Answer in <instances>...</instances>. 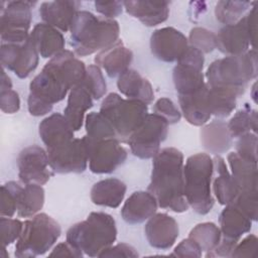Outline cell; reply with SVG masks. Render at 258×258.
I'll list each match as a JSON object with an SVG mask.
<instances>
[{
    "instance_id": "5",
    "label": "cell",
    "mask_w": 258,
    "mask_h": 258,
    "mask_svg": "<svg viewBox=\"0 0 258 258\" xmlns=\"http://www.w3.org/2000/svg\"><path fill=\"white\" fill-rule=\"evenodd\" d=\"M117 238L114 218L103 212L91 213L85 221L73 225L67 232V242L90 257H99Z\"/></svg>"
},
{
    "instance_id": "1",
    "label": "cell",
    "mask_w": 258,
    "mask_h": 258,
    "mask_svg": "<svg viewBox=\"0 0 258 258\" xmlns=\"http://www.w3.org/2000/svg\"><path fill=\"white\" fill-rule=\"evenodd\" d=\"M87 67L71 50H62L51 57L29 84L27 108L30 115L39 117L49 113L53 105L62 101L79 85Z\"/></svg>"
},
{
    "instance_id": "3",
    "label": "cell",
    "mask_w": 258,
    "mask_h": 258,
    "mask_svg": "<svg viewBox=\"0 0 258 258\" xmlns=\"http://www.w3.org/2000/svg\"><path fill=\"white\" fill-rule=\"evenodd\" d=\"M71 45L76 54L90 55L111 46L119 39L120 27L115 19L98 17L79 10L71 24Z\"/></svg>"
},
{
    "instance_id": "12",
    "label": "cell",
    "mask_w": 258,
    "mask_h": 258,
    "mask_svg": "<svg viewBox=\"0 0 258 258\" xmlns=\"http://www.w3.org/2000/svg\"><path fill=\"white\" fill-rule=\"evenodd\" d=\"M49 165L56 173H81L87 168L89 155L85 136L46 149Z\"/></svg>"
},
{
    "instance_id": "23",
    "label": "cell",
    "mask_w": 258,
    "mask_h": 258,
    "mask_svg": "<svg viewBox=\"0 0 258 258\" xmlns=\"http://www.w3.org/2000/svg\"><path fill=\"white\" fill-rule=\"evenodd\" d=\"M38 132L46 149L59 146L75 138L74 129L64 115L59 113H53L44 118L39 124Z\"/></svg>"
},
{
    "instance_id": "28",
    "label": "cell",
    "mask_w": 258,
    "mask_h": 258,
    "mask_svg": "<svg viewBox=\"0 0 258 258\" xmlns=\"http://www.w3.org/2000/svg\"><path fill=\"white\" fill-rule=\"evenodd\" d=\"M252 220L235 204H230L221 212L219 223L222 237L239 241L252 228Z\"/></svg>"
},
{
    "instance_id": "15",
    "label": "cell",
    "mask_w": 258,
    "mask_h": 258,
    "mask_svg": "<svg viewBox=\"0 0 258 258\" xmlns=\"http://www.w3.org/2000/svg\"><path fill=\"white\" fill-rule=\"evenodd\" d=\"M0 59L3 69L13 72L18 78H27L38 66L39 53L29 38L20 43H2Z\"/></svg>"
},
{
    "instance_id": "47",
    "label": "cell",
    "mask_w": 258,
    "mask_h": 258,
    "mask_svg": "<svg viewBox=\"0 0 258 258\" xmlns=\"http://www.w3.org/2000/svg\"><path fill=\"white\" fill-rule=\"evenodd\" d=\"M170 255L176 257H201L203 255V251L192 239L187 237L174 248Z\"/></svg>"
},
{
    "instance_id": "16",
    "label": "cell",
    "mask_w": 258,
    "mask_h": 258,
    "mask_svg": "<svg viewBox=\"0 0 258 258\" xmlns=\"http://www.w3.org/2000/svg\"><path fill=\"white\" fill-rule=\"evenodd\" d=\"M246 14L236 23L225 25L216 34V48L221 52L237 55L248 51L250 45L255 48L256 32L250 28Z\"/></svg>"
},
{
    "instance_id": "39",
    "label": "cell",
    "mask_w": 258,
    "mask_h": 258,
    "mask_svg": "<svg viewBox=\"0 0 258 258\" xmlns=\"http://www.w3.org/2000/svg\"><path fill=\"white\" fill-rule=\"evenodd\" d=\"M81 84L89 92L93 100H100L106 94V81L101 69L96 64H90L87 68L85 77Z\"/></svg>"
},
{
    "instance_id": "4",
    "label": "cell",
    "mask_w": 258,
    "mask_h": 258,
    "mask_svg": "<svg viewBox=\"0 0 258 258\" xmlns=\"http://www.w3.org/2000/svg\"><path fill=\"white\" fill-rule=\"evenodd\" d=\"M256 49L237 55H227L214 60L206 72L207 84L211 88L224 90L237 98L243 95L250 81L258 74Z\"/></svg>"
},
{
    "instance_id": "34",
    "label": "cell",
    "mask_w": 258,
    "mask_h": 258,
    "mask_svg": "<svg viewBox=\"0 0 258 258\" xmlns=\"http://www.w3.org/2000/svg\"><path fill=\"white\" fill-rule=\"evenodd\" d=\"M258 116L257 111L252 109L248 104L237 111L227 124L232 138H239L249 132H257Z\"/></svg>"
},
{
    "instance_id": "49",
    "label": "cell",
    "mask_w": 258,
    "mask_h": 258,
    "mask_svg": "<svg viewBox=\"0 0 258 258\" xmlns=\"http://www.w3.org/2000/svg\"><path fill=\"white\" fill-rule=\"evenodd\" d=\"M99 257H138V253L134 247L126 243H120L115 246H111L103 251Z\"/></svg>"
},
{
    "instance_id": "9",
    "label": "cell",
    "mask_w": 258,
    "mask_h": 258,
    "mask_svg": "<svg viewBox=\"0 0 258 258\" xmlns=\"http://www.w3.org/2000/svg\"><path fill=\"white\" fill-rule=\"evenodd\" d=\"M168 125L161 116L148 114L127 141L132 154L141 159L153 158L160 150V144L167 137Z\"/></svg>"
},
{
    "instance_id": "30",
    "label": "cell",
    "mask_w": 258,
    "mask_h": 258,
    "mask_svg": "<svg viewBox=\"0 0 258 258\" xmlns=\"http://www.w3.org/2000/svg\"><path fill=\"white\" fill-rule=\"evenodd\" d=\"M217 176L213 182V191L219 204L227 206L233 204L239 195V186L229 171L225 159L216 155L213 159Z\"/></svg>"
},
{
    "instance_id": "14",
    "label": "cell",
    "mask_w": 258,
    "mask_h": 258,
    "mask_svg": "<svg viewBox=\"0 0 258 258\" xmlns=\"http://www.w3.org/2000/svg\"><path fill=\"white\" fill-rule=\"evenodd\" d=\"M18 177L23 184H45L53 172L49 165L47 151L38 145L23 148L17 157Z\"/></svg>"
},
{
    "instance_id": "45",
    "label": "cell",
    "mask_w": 258,
    "mask_h": 258,
    "mask_svg": "<svg viewBox=\"0 0 258 258\" xmlns=\"http://www.w3.org/2000/svg\"><path fill=\"white\" fill-rule=\"evenodd\" d=\"M257 242L258 239L255 235L250 234L245 237L242 241H239L234 248L231 257H254L255 252L257 250Z\"/></svg>"
},
{
    "instance_id": "21",
    "label": "cell",
    "mask_w": 258,
    "mask_h": 258,
    "mask_svg": "<svg viewBox=\"0 0 258 258\" xmlns=\"http://www.w3.org/2000/svg\"><path fill=\"white\" fill-rule=\"evenodd\" d=\"M133 59L132 51L121 40L101 50L95 56V63L110 78H116L129 69Z\"/></svg>"
},
{
    "instance_id": "31",
    "label": "cell",
    "mask_w": 258,
    "mask_h": 258,
    "mask_svg": "<svg viewBox=\"0 0 258 258\" xmlns=\"http://www.w3.org/2000/svg\"><path fill=\"white\" fill-rule=\"evenodd\" d=\"M126 189L122 180L116 177L105 178L92 186L91 200L97 206L116 209L123 202Z\"/></svg>"
},
{
    "instance_id": "41",
    "label": "cell",
    "mask_w": 258,
    "mask_h": 258,
    "mask_svg": "<svg viewBox=\"0 0 258 258\" xmlns=\"http://www.w3.org/2000/svg\"><path fill=\"white\" fill-rule=\"evenodd\" d=\"M188 44L203 54L210 53L216 48V34L204 27H195L188 35Z\"/></svg>"
},
{
    "instance_id": "29",
    "label": "cell",
    "mask_w": 258,
    "mask_h": 258,
    "mask_svg": "<svg viewBox=\"0 0 258 258\" xmlns=\"http://www.w3.org/2000/svg\"><path fill=\"white\" fill-rule=\"evenodd\" d=\"M200 136L204 148L215 155L228 151L233 143L227 123L223 120H214L205 124Z\"/></svg>"
},
{
    "instance_id": "8",
    "label": "cell",
    "mask_w": 258,
    "mask_h": 258,
    "mask_svg": "<svg viewBox=\"0 0 258 258\" xmlns=\"http://www.w3.org/2000/svg\"><path fill=\"white\" fill-rule=\"evenodd\" d=\"M100 113L110 121L118 140L127 143L131 134L148 115V108L141 101L124 99L116 93H110L103 100Z\"/></svg>"
},
{
    "instance_id": "35",
    "label": "cell",
    "mask_w": 258,
    "mask_h": 258,
    "mask_svg": "<svg viewBox=\"0 0 258 258\" xmlns=\"http://www.w3.org/2000/svg\"><path fill=\"white\" fill-rule=\"evenodd\" d=\"M208 103L212 116L225 118L236 108L237 97L230 92L211 88L208 85Z\"/></svg>"
},
{
    "instance_id": "33",
    "label": "cell",
    "mask_w": 258,
    "mask_h": 258,
    "mask_svg": "<svg viewBox=\"0 0 258 258\" xmlns=\"http://www.w3.org/2000/svg\"><path fill=\"white\" fill-rule=\"evenodd\" d=\"M44 205V189L40 184L26 183L22 186L17 204V215L22 218H31Z\"/></svg>"
},
{
    "instance_id": "32",
    "label": "cell",
    "mask_w": 258,
    "mask_h": 258,
    "mask_svg": "<svg viewBox=\"0 0 258 258\" xmlns=\"http://www.w3.org/2000/svg\"><path fill=\"white\" fill-rule=\"evenodd\" d=\"M92 107L93 98L81 83L70 91L63 115L74 131H79L82 128L85 113Z\"/></svg>"
},
{
    "instance_id": "25",
    "label": "cell",
    "mask_w": 258,
    "mask_h": 258,
    "mask_svg": "<svg viewBox=\"0 0 258 258\" xmlns=\"http://www.w3.org/2000/svg\"><path fill=\"white\" fill-rule=\"evenodd\" d=\"M30 39L43 58H51L64 50L66 41L61 32L44 22L37 23L33 27L30 32Z\"/></svg>"
},
{
    "instance_id": "2",
    "label": "cell",
    "mask_w": 258,
    "mask_h": 258,
    "mask_svg": "<svg viewBox=\"0 0 258 258\" xmlns=\"http://www.w3.org/2000/svg\"><path fill=\"white\" fill-rule=\"evenodd\" d=\"M183 154L174 147H165L153 157L148 185L160 208L183 213L189 206L184 197Z\"/></svg>"
},
{
    "instance_id": "46",
    "label": "cell",
    "mask_w": 258,
    "mask_h": 258,
    "mask_svg": "<svg viewBox=\"0 0 258 258\" xmlns=\"http://www.w3.org/2000/svg\"><path fill=\"white\" fill-rule=\"evenodd\" d=\"M0 107L2 112L6 114L16 113L20 108V99L18 94L12 89L1 91Z\"/></svg>"
},
{
    "instance_id": "20",
    "label": "cell",
    "mask_w": 258,
    "mask_h": 258,
    "mask_svg": "<svg viewBox=\"0 0 258 258\" xmlns=\"http://www.w3.org/2000/svg\"><path fill=\"white\" fill-rule=\"evenodd\" d=\"M158 204L150 191H134L124 203L121 209L123 220L130 225H136L147 221L157 210Z\"/></svg>"
},
{
    "instance_id": "26",
    "label": "cell",
    "mask_w": 258,
    "mask_h": 258,
    "mask_svg": "<svg viewBox=\"0 0 258 258\" xmlns=\"http://www.w3.org/2000/svg\"><path fill=\"white\" fill-rule=\"evenodd\" d=\"M231 174L239 186V194L257 195V162L245 159L236 152H231L227 157Z\"/></svg>"
},
{
    "instance_id": "6",
    "label": "cell",
    "mask_w": 258,
    "mask_h": 258,
    "mask_svg": "<svg viewBox=\"0 0 258 258\" xmlns=\"http://www.w3.org/2000/svg\"><path fill=\"white\" fill-rule=\"evenodd\" d=\"M213 158L207 153L190 155L183 165L184 197L189 207L200 215H206L214 207L212 196Z\"/></svg>"
},
{
    "instance_id": "10",
    "label": "cell",
    "mask_w": 258,
    "mask_h": 258,
    "mask_svg": "<svg viewBox=\"0 0 258 258\" xmlns=\"http://www.w3.org/2000/svg\"><path fill=\"white\" fill-rule=\"evenodd\" d=\"M36 2L9 1L1 2L0 34L2 43H20L29 38L32 19L31 8Z\"/></svg>"
},
{
    "instance_id": "42",
    "label": "cell",
    "mask_w": 258,
    "mask_h": 258,
    "mask_svg": "<svg viewBox=\"0 0 258 258\" xmlns=\"http://www.w3.org/2000/svg\"><path fill=\"white\" fill-rule=\"evenodd\" d=\"M23 230V223L17 219L8 217L0 218V234L3 247H7L20 237Z\"/></svg>"
},
{
    "instance_id": "51",
    "label": "cell",
    "mask_w": 258,
    "mask_h": 258,
    "mask_svg": "<svg viewBox=\"0 0 258 258\" xmlns=\"http://www.w3.org/2000/svg\"><path fill=\"white\" fill-rule=\"evenodd\" d=\"M252 89H253V93H255V91H256V83H254ZM253 100H254V102H256V97H255V95H253Z\"/></svg>"
},
{
    "instance_id": "38",
    "label": "cell",
    "mask_w": 258,
    "mask_h": 258,
    "mask_svg": "<svg viewBox=\"0 0 258 258\" xmlns=\"http://www.w3.org/2000/svg\"><path fill=\"white\" fill-rule=\"evenodd\" d=\"M254 3L248 1H219L215 7L216 18L225 25L236 23Z\"/></svg>"
},
{
    "instance_id": "50",
    "label": "cell",
    "mask_w": 258,
    "mask_h": 258,
    "mask_svg": "<svg viewBox=\"0 0 258 258\" xmlns=\"http://www.w3.org/2000/svg\"><path fill=\"white\" fill-rule=\"evenodd\" d=\"M83 255L84 254L81 251L75 249L67 241L57 244L49 254L50 257H53V256H57V257H82Z\"/></svg>"
},
{
    "instance_id": "13",
    "label": "cell",
    "mask_w": 258,
    "mask_h": 258,
    "mask_svg": "<svg viewBox=\"0 0 258 258\" xmlns=\"http://www.w3.org/2000/svg\"><path fill=\"white\" fill-rule=\"evenodd\" d=\"M86 142L88 146L89 168L93 173H111L122 165L127 158V150L117 138L98 141H90L86 138Z\"/></svg>"
},
{
    "instance_id": "24",
    "label": "cell",
    "mask_w": 258,
    "mask_h": 258,
    "mask_svg": "<svg viewBox=\"0 0 258 258\" xmlns=\"http://www.w3.org/2000/svg\"><path fill=\"white\" fill-rule=\"evenodd\" d=\"M180 112L185 120L194 126H203L211 118L208 103V84L190 95L178 96Z\"/></svg>"
},
{
    "instance_id": "36",
    "label": "cell",
    "mask_w": 258,
    "mask_h": 258,
    "mask_svg": "<svg viewBox=\"0 0 258 258\" xmlns=\"http://www.w3.org/2000/svg\"><path fill=\"white\" fill-rule=\"evenodd\" d=\"M86 135L90 141H98L108 138H117L116 132L110 121L100 112H91L85 119ZM118 139V138H117Z\"/></svg>"
},
{
    "instance_id": "40",
    "label": "cell",
    "mask_w": 258,
    "mask_h": 258,
    "mask_svg": "<svg viewBox=\"0 0 258 258\" xmlns=\"http://www.w3.org/2000/svg\"><path fill=\"white\" fill-rule=\"evenodd\" d=\"M23 185L17 181H8L1 186V217L11 218L17 212L18 197Z\"/></svg>"
},
{
    "instance_id": "37",
    "label": "cell",
    "mask_w": 258,
    "mask_h": 258,
    "mask_svg": "<svg viewBox=\"0 0 258 258\" xmlns=\"http://www.w3.org/2000/svg\"><path fill=\"white\" fill-rule=\"evenodd\" d=\"M188 238L192 239L201 247L202 251H205L208 254L220 243L222 233L216 224L205 222L195 226L189 232Z\"/></svg>"
},
{
    "instance_id": "22",
    "label": "cell",
    "mask_w": 258,
    "mask_h": 258,
    "mask_svg": "<svg viewBox=\"0 0 258 258\" xmlns=\"http://www.w3.org/2000/svg\"><path fill=\"white\" fill-rule=\"evenodd\" d=\"M123 6L128 14L149 27L164 22L169 15L168 1H124Z\"/></svg>"
},
{
    "instance_id": "11",
    "label": "cell",
    "mask_w": 258,
    "mask_h": 258,
    "mask_svg": "<svg viewBox=\"0 0 258 258\" xmlns=\"http://www.w3.org/2000/svg\"><path fill=\"white\" fill-rule=\"evenodd\" d=\"M176 62L172 71V79L178 96L190 95L204 88L205 57L200 50L189 45Z\"/></svg>"
},
{
    "instance_id": "27",
    "label": "cell",
    "mask_w": 258,
    "mask_h": 258,
    "mask_svg": "<svg viewBox=\"0 0 258 258\" xmlns=\"http://www.w3.org/2000/svg\"><path fill=\"white\" fill-rule=\"evenodd\" d=\"M117 88L127 99L138 100L146 105L152 103L154 92L151 84L137 71L128 69L118 77Z\"/></svg>"
},
{
    "instance_id": "7",
    "label": "cell",
    "mask_w": 258,
    "mask_h": 258,
    "mask_svg": "<svg viewBox=\"0 0 258 258\" xmlns=\"http://www.w3.org/2000/svg\"><path fill=\"white\" fill-rule=\"evenodd\" d=\"M61 233L59 224L40 213L23 223V230L15 245V256L29 258L43 255L54 245Z\"/></svg>"
},
{
    "instance_id": "17",
    "label": "cell",
    "mask_w": 258,
    "mask_h": 258,
    "mask_svg": "<svg viewBox=\"0 0 258 258\" xmlns=\"http://www.w3.org/2000/svg\"><path fill=\"white\" fill-rule=\"evenodd\" d=\"M188 46V40L183 33L170 26L156 29L150 37L152 54L165 62L177 61Z\"/></svg>"
},
{
    "instance_id": "43",
    "label": "cell",
    "mask_w": 258,
    "mask_h": 258,
    "mask_svg": "<svg viewBox=\"0 0 258 258\" xmlns=\"http://www.w3.org/2000/svg\"><path fill=\"white\" fill-rule=\"evenodd\" d=\"M236 153L248 160L257 162V135L249 132L238 138L236 143Z\"/></svg>"
},
{
    "instance_id": "44",
    "label": "cell",
    "mask_w": 258,
    "mask_h": 258,
    "mask_svg": "<svg viewBox=\"0 0 258 258\" xmlns=\"http://www.w3.org/2000/svg\"><path fill=\"white\" fill-rule=\"evenodd\" d=\"M153 113L164 118L169 125L179 122L181 118V112L168 98L158 99L153 106Z\"/></svg>"
},
{
    "instance_id": "48",
    "label": "cell",
    "mask_w": 258,
    "mask_h": 258,
    "mask_svg": "<svg viewBox=\"0 0 258 258\" xmlns=\"http://www.w3.org/2000/svg\"><path fill=\"white\" fill-rule=\"evenodd\" d=\"M123 2L120 1H95V9L105 18L114 19L123 11Z\"/></svg>"
},
{
    "instance_id": "18",
    "label": "cell",
    "mask_w": 258,
    "mask_h": 258,
    "mask_svg": "<svg viewBox=\"0 0 258 258\" xmlns=\"http://www.w3.org/2000/svg\"><path fill=\"white\" fill-rule=\"evenodd\" d=\"M144 233L151 247L167 250L175 243L179 228L177 222L171 216L165 213H155L147 220Z\"/></svg>"
},
{
    "instance_id": "19",
    "label": "cell",
    "mask_w": 258,
    "mask_h": 258,
    "mask_svg": "<svg viewBox=\"0 0 258 258\" xmlns=\"http://www.w3.org/2000/svg\"><path fill=\"white\" fill-rule=\"evenodd\" d=\"M81 5V2L71 0L42 2L39 7V15L44 23L67 32Z\"/></svg>"
}]
</instances>
